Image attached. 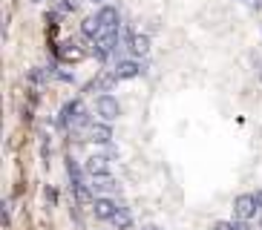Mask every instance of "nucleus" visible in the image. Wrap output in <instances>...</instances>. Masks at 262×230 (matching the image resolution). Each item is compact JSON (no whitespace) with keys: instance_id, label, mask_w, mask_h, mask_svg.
<instances>
[{"instance_id":"nucleus-1","label":"nucleus","mask_w":262,"mask_h":230,"mask_svg":"<svg viewBox=\"0 0 262 230\" xmlns=\"http://www.w3.org/2000/svg\"><path fill=\"white\" fill-rule=\"evenodd\" d=\"M256 210H259V204H256V196H251V193H242V196L233 199V213H236V219H242V222L254 219Z\"/></svg>"},{"instance_id":"nucleus-2","label":"nucleus","mask_w":262,"mask_h":230,"mask_svg":"<svg viewBox=\"0 0 262 230\" xmlns=\"http://www.w3.org/2000/svg\"><path fill=\"white\" fill-rule=\"evenodd\" d=\"M95 109H98V115L104 121H116L118 115H121V104H118V98H113V95H101V98L95 101Z\"/></svg>"},{"instance_id":"nucleus-3","label":"nucleus","mask_w":262,"mask_h":230,"mask_svg":"<svg viewBox=\"0 0 262 230\" xmlns=\"http://www.w3.org/2000/svg\"><path fill=\"white\" fill-rule=\"evenodd\" d=\"M84 170L93 178H110V158L107 155H90L84 164Z\"/></svg>"},{"instance_id":"nucleus-4","label":"nucleus","mask_w":262,"mask_h":230,"mask_svg":"<svg viewBox=\"0 0 262 230\" xmlns=\"http://www.w3.org/2000/svg\"><path fill=\"white\" fill-rule=\"evenodd\" d=\"M98 20H101V26H104V35H110V32H118L121 15H118L116 6H101L98 9Z\"/></svg>"},{"instance_id":"nucleus-5","label":"nucleus","mask_w":262,"mask_h":230,"mask_svg":"<svg viewBox=\"0 0 262 230\" xmlns=\"http://www.w3.org/2000/svg\"><path fill=\"white\" fill-rule=\"evenodd\" d=\"M116 210H118V204L113 199H95L93 201V213H95V219H101V222H113Z\"/></svg>"},{"instance_id":"nucleus-6","label":"nucleus","mask_w":262,"mask_h":230,"mask_svg":"<svg viewBox=\"0 0 262 230\" xmlns=\"http://www.w3.org/2000/svg\"><path fill=\"white\" fill-rule=\"evenodd\" d=\"M136 75H141V63H136V61H118L116 69H113V78L116 81H130Z\"/></svg>"},{"instance_id":"nucleus-7","label":"nucleus","mask_w":262,"mask_h":230,"mask_svg":"<svg viewBox=\"0 0 262 230\" xmlns=\"http://www.w3.org/2000/svg\"><path fill=\"white\" fill-rule=\"evenodd\" d=\"M90 141H95V144H110V141H113L110 124H93V127H90Z\"/></svg>"},{"instance_id":"nucleus-8","label":"nucleus","mask_w":262,"mask_h":230,"mask_svg":"<svg viewBox=\"0 0 262 230\" xmlns=\"http://www.w3.org/2000/svg\"><path fill=\"white\" fill-rule=\"evenodd\" d=\"M81 32H84L90 40H98L101 35H104V26H101V20H98V15L95 17H86L84 23H81Z\"/></svg>"},{"instance_id":"nucleus-9","label":"nucleus","mask_w":262,"mask_h":230,"mask_svg":"<svg viewBox=\"0 0 262 230\" xmlns=\"http://www.w3.org/2000/svg\"><path fill=\"white\" fill-rule=\"evenodd\" d=\"M130 52L139 58V55H147L150 52V38L147 35H133L130 38Z\"/></svg>"},{"instance_id":"nucleus-10","label":"nucleus","mask_w":262,"mask_h":230,"mask_svg":"<svg viewBox=\"0 0 262 230\" xmlns=\"http://www.w3.org/2000/svg\"><path fill=\"white\" fill-rule=\"evenodd\" d=\"M78 112H81V104H78V101H67L63 109H61V124H63V127H70V124L75 121Z\"/></svg>"},{"instance_id":"nucleus-11","label":"nucleus","mask_w":262,"mask_h":230,"mask_svg":"<svg viewBox=\"0 0 262 230\" xmlns=\"http://www.w3.org/2000/svg\"><path fill=\"white\" fill-rule=\"evenodd\" d=\"M113 224H116L118 230H130L133 227V213L127 210V207H118L116 216H113Z\"/></svg>"},{"instance_id":"nucleus-12","label":"nucleus","mask_w":262,"mask_h":230,"mask_svg":"<svg viewBox=\"0 0 262 230\" xmlns=\"http://www.w3.org/2000/svg\"><path fill=\"white\" fill-rule=\"evenodd\" d=\"M72 193H75V201H81V204L93 201V193H90V187L84 181H72Z\"/></svg>"},{"instance_id":"nucleus-13","label":"nucleus","mask_w":262,"mask_h":230,"mask_svg":"<svg viewBox=\"0 0 262 230\" xmlns=\"http://www.w3.org/2000/svg\"><path fill=\"white\" fill-rule=\"evenodd\" d=\"M213 230H233V222H216Z\"/></svg>"},{"instance_id":"nucleus-14","label":"nucleus","mask_w":262,"mask_h":230,"mask_svg":"<svg viewBox=\"0 0 262 230\" xmlns=\"http://www.w3.org/2000/svg\"><path fill=\"white\" fill-rule=\"evenodd\" d=\"M47 201H49V204H55V201H58V193H55L52 187H49V190H47Z\"/></svg>"},{"instance_id":"nucleus-15","label":"nucleus","mask_w":262,"mask_h":230,"mask_svg":"<svg viewBox=\"0 0 262 230\" xmlns=\"http://www.w3.org/2000/svg\"><path fill=\"white\" fill-rule=\"evenodd\" d=\"M233 230H248V224H245V222H242V219H239V222H236V224H233Z\"/></svg>"},{"instance_id":"nucleus-16","label":"nucleus","mask_w":262,"mask_h":230,"mask_svg":"<svg viewBox=\"0 0 262 230\" xmlns=\"http://www.w3.org/2000/svg\"><path fill=\"white\" fill-rule=\"evenodd\" d=\"M254 196H256V204H259V210H262V190H256Z\"/></svg>"},{"instance_id":"nucleus-17","label":"nucleus","mask_w":262,"mask_h":230,"mask_svg":"<svg viewBox=\"0 0 262 230\" xmlns=\"http://www.w3.org/2000/svg\"><path fill=\"white\" fill-rule=\"evenodd\" d=\"M248 6H251V9H254V6L259 9V0H248Z\"/></svg>"},{"instance_id":"nucleus-18","label":"nucleus","mask_w":262,"mask_h":230,"mask_svg":"<svg viewBox=\"0 0 262 230\" xmlns=\"http://www.w3.org/2000/svg\"><path fill=\"white\" fill-rule=\"evenodd\" d=\"M90 3H104V0H90Z\"/></svg>"}]
</instances>
